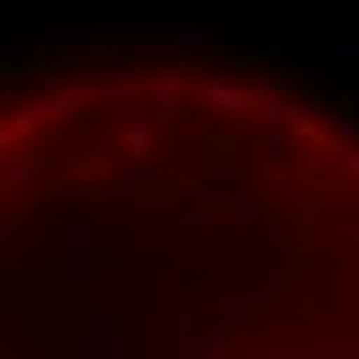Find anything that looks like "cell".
Listing matches in <instances>:
<instances>
[{"mask_svg": "<svg viewBox=\"0 0 359 359\" xmlns=\"http://www.w3.org/2000/svg\"><path fill=\"white\" fill-rule=\"evenodd\" d=\"M135 241L140 247H174L180 241V224L168 213H146V219H135Z\"/></svg>", "mask_w": 359, "mask_h": 359, "instance_id": "6da1fadb", "label": "cell"}, {"mask_svg": "<svg viewBox=\"0 0 359 359\" xmlns=\"http://www.w3.org/2000/svg\"><path fill=\"white\" fill-rule=\"evenodd\" d=\"M286 213H292V241L303 247V241H309V230H314V219H320V202H314V196H292V202H286Z\"/></svg>", "mask_w": 359, "mask_h": 359, "instance_id": "7a4b0ae2", "label": "cell"}, {"mask_svg": "<svg viewBox=\"0 0 359 359\" xmlns=\"http://www.w3.org/2000/svg\"><path fill=\"white\" fill-rule=\"evenodd\" d=\"M264 118L269 123H303V95H275V101H264Z\"/></svg>", "mask_w": 359, "mask_h": 359, "instance_id": "3957f363", "label": "cell"}, {"mask_svg": "<svg viewBox=\"0 0 359 359\" xmlns=\"http://www.w3.org/2000/svg\"><path fill=\"white\" fill-rule=\"evenodd\" d=\"M157 303L174 314L180 309V269H157Z\"/></svg>", "mask_w": 359, "mask_h": 359, "instance_id": "277c9868", "label": "cell"}, {"mask_svg": "<svg viewBox=\"0 0 359 359\" xmlns=\"http://www.w3.org/2000/svg\"><path fill=\"white\" fill-rule=\"evenodd\" d=\"M314 56H325L331 67H359V45H314Z\"/></svg>", "mask_w": 359, "mask_h": 359, "instance_id": "5b68a950", "label": "cell"}, {"mask_svg": "<svg viewBox=\"0 0 359 359\" xmlns=\"http://www.w3.org/2000/svg\"><path fill=\"white\" fill-rule=\"evenodd\" d=\"M247 174H252V191H258V196H269V180H275V163H269V151H258V157L247 163Z\"/></svg>", "mask_w": 359, "mask_h": 359, "instance_id": "8992f818", "label": "cell"}, {"mask_svg": "<svg viewBox=\"0 0 359 359\" xmlns=\"http://www.w3.org/2000/svg\"><path fill=\"white\" fill-rule=\"evenodd\" d=\"M208 101H213V107H230V112H236V107H247V95H241L236 84H208Z\"/></svg>", "mask_w": 359, "mask_h": 359, "instance_id": "52a82bcc", "label": "cell"}, {"mask_svg": "<svg viewBox=\"0 0 359 359\" xmlns=\"http://www.w3.org/2000/svg\"><path fill=\"white\" fill-rule=\"evenodd\" d=\"M331 135H337V140H359V112H353V107H342V112H337V123H331Z\"/></svg>", "mask_w": 359, "mask_h": 359, "instance_id": "ba28073f", "label": "cell"}, {"mask_svg": "<svg viewBox=\"0 0 359 359\" xmlns=\"http://www.w3.org/2000/svg\"><path fill=\"white\" fill-rule=\"evenodd\" d=\"M180 45H191V50H208V45H213V34H208V28H196V22H185V28H180Z\"/></svg>", "mask_w": 359, "mask_h": 359, "instance_id": "9c48e42d", "label": "cell"}, {"mask_svg": "<svg viewBox=\"0 0 359 359\" xmlns=\"http://www.w3.org/2000/svg\"><path fill=\"white\" fill-rule=\"evenodd\" d=\"M258 151H269V157H275V151H286V135H280V123H269V129L258 135Z\"/></svg>", "mask_w": 359, "mask_h": 359, "instance_id": "30bf717a", "label": "cell"}, {"mask_svg": "<svg viewBox=\"0 0 359 359\" xmlns=\"http://www.w3.org/2000/svg\"><path fill=\"white\" fill-rule=\"evenodd\" d=\"M208 348H213V359H241V342L236 337H213Z\"/></svg>", "mask_w": 359, "mask_h": 359, "instance_id": "8fae6325", "label": "cell"}, {"mask_svg": "<svg viewBox=\"0 0 359 359\" xmlns=\"http://www.w3.org/2000/svg\"><path fill=\"white\" fill-rule=\"evenodd\" d=\"M180 95H185V84H174V79H168V84H157V101H163V107H174Z\"/></svg>", "mask_w": 359, "mask_h": 359, "instance_id": "7c38bea8", "label": "cell"}, {"mask_svg": "<svg viewBox=\"0 0 359 359\" xmlns=\"http://www.w3.org/2000/svg\"><path fill=\"white\" fill-rule=\"evenodd\" d=\"M180 348H185V353H202V337H196V331L185 325V331H180Z\"/></svg>", "mask_w": 359, "mask_h": 359, "instance_id": "4fadbf2b", "label": "cell"}, {"mask_svg": "<svg viewBox=\"0 0 359 359\" xmlns=\"http://www.w3.org/2000/svg\"><path fill=\"white\" fill-rule=\"evenodd\" d=\"M353 247H359V219H353Z\"/></svg>", "mask_w": 359, "mask_h": 359, "instance_id": "5bb4252c", "label": "cell"}]
</instances>
